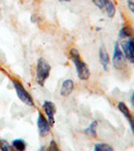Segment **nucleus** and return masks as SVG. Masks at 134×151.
I'll use <instances>...</instances> for the list:
<instances>
[{
  "label": "nucleus",
  "mask_w": 134,
  "mask_h": 151,
  "mask_svg": "<svg viewBox=\"0 0 134 151\" xmlns=\"http://www.w3.org/2000/svg\"><path fill=\"white\" fill-rule=\"evenodd\" d=\"M69 55H70V58L72 60V62L74 63V65H75L78 78H79L81 81H87V80H89L90 76H91V70L89 69V65L82 60L79 50L75 47L70 48Z\"/></svg>",
  "instance_id": "nucleus-1"
},
{
  "label": "nucleus",
  "mask_w": 134,
  "mask_h": 151,
  "mask_svg": "<svg viewBox=\"0 0 134 151\" xmlns=\"http://www.w3.org/2000/svg\"><path fill=\"white\" fill-rule=\"evenodd\" d=\"M50 65L43 58H40L36 63V69H35V82L37 85L43 87L50 75Z\"/></svg>",
  "instance_id": "nucleus-2"
},
{
  "label": "nucleus",
  "mask_w": 134,
  "mask_h": 151,
  "mask_svg": "<svg viewBox=\"0 0 134 151\" xmlns=\"http://www.w3.org/2000/svg\"><path fill=\"white\" fill-rule=\"evenodd\" d=\"M12 85H13V88L15 90V93L17 95L18 99L23 104H25L26 106L29 107L35 106V101H33L31 95L26 91V89L20 82L17 81V80H12Z\"/></svg>",
  "instance_id": "nucleus-3"
},
{
  "label": "nucleus",
  "mask_w": 134,
  "mask_h": 151,
  "mask_svg": "<svg viewBox=\"0 0 134 151\" xmlns=\"http://www.w3.org/2000/svg\"><path fill=\"white\" fill-rule=\"evenodd\" d=\"M112 64L115 70H123L127 68V60L123 55V52L118 42L115 43L113 50V57H112Z\"/></svg>",
  "instance_id": "nucleus-4"
},
{
  "label": "nucleus",
  "mask_w": 134,
  "mask_h": 151,
  "mask_svg": "<svg viewBox=\"0 0 134 151\" xmlns=\"http://www.w3.org/2000/svg\"><path fill=\"white\" fill-rule=\"evenodd\" d=\"M120 47L127 62L134 64V36L122 41L120 43Z\"/></svg>",
  "instance_id": "nucleus-5"
},
{
  "label": "nucleus",
  "mask_w": 134,
  "mask_h": 151,
  "mask_svg": "<svg viewBox=\"0 0 134 151\" xmlns=\"http://www.w3.org/2000/svg\"><path fill=\"white\" fill-rule=\"evenodd\" d=\"M36 126H37L38 134H40V137H47L48 134L50 133V130H52V126H50V124L48 123V119L45 118L40 112L37 114Z\"/></svg>",
  "instance_id": "nucleus-6"
},
{
  "label": "nucleus",
  "mask_w": 134,
  "mask_h": 151,
  "mask_svg": "<svg viewBox=\"0 0 134 151\" xmlns=\"http://www.w3.org/2000/svg\"><path fill=\"white\" fill-rule=\"evenodd\" d=\"M41 108H43V112H45V115H47V119H48V123H50V126L53 127L55 122V113H57V106H55V104L52 101H45L43 103Z\"/></svg>",
  "instance_id": "nucleus-7"
},
{
  "label": "nucleus",
  "mask_w": 134,
  "mask_h": 151,
  "mask_svg": "<svg viewBox=\"0 0 134 151\" xmlns=\"http://www.w3.org/2000/svg\"><path fill=\"white\" fill-rule=\"evenodd\" d=\"M74 89H75L74 81H73V80H71V79L65 80V81L63 82V84H62V87H61V91H60L61 96L67 98V97H69L70 95L73 93Z\"/></svg>",
  "instance_id": "nucleus-8"
},
{
  "label": "nucleus",
  "mask_w": 134,
  "mask_h": 151,
  "mask_svg": "<svg viewBox=\"0 0 134 151\" xmlns=\"http://www.w3.org/2000/svg\"><path fill=\"white\" fill-rule=\"evenodd\" d=\"M99 60H100V64L102 65L103 69L107 70L109 64H110V57H109V53L104 45H101L99 48Z\"/></svg>",
  "instance_id": "nucleus-9"
},
{
  "label": "nucleus",
  "mask_w": 134,
  "mask_h": 151,
  "mask_svg": "<svg viewBox=\"0 0 134 151\" xmlns=\"http://www.w3.org/2000/svg\"><path fill=\"white\" fill-rule=\"evenodd\" d=\"M103 9L105 10L108 17L113 18L116 14V6L112 0H102Z\"/></svg>",
  "instance_id": "nucleus-10"
},
{
  "label": "nucleus",
  "mask_w": 134,
  "mask_h": 151,
  "mask_svg": "<svg viewBox=\"0 0 134 151\" xmlns=\"http://www.w3.org/2000/svg\"><path fill=\"white\" fill-rule=\"evenodd\" d=\"M134 36V29L130 25H124L119 31V38L120 40H127Z\"/></svg>",
  "instance_id": "nucleus-11"
},
{
  "label": "nucleus",
  "mask_w": 134,
  "mask_h": 151,
  "mask_svg": "<svg viewBox=\"0 0 134 151\" xmlns=\"http://www.w3.org/2000/svg\"><path fill=\"white\" fill-rule=\"evenodd\" d=\"M97 126H98V121L95 120L93 122H91V124L85 129L84 133L91 138H96L97 137Z\"/></svg>",
  "instance_id": "nucleus-12"
},
{
  "label": "nucleus",
  "mask_w": 134,
  "mask_h": 151,
  "mask_svg": "<svg viewBox=\"0 0 134 151\" xmlns=\"http://www.w3.org/2000/svg\"><path fill=\"white\" fill-rule=\"evenodd\" d=\"M12 148L14 151H25L26 150V142L23 139H14L11 143Z\"/></svg>",
  "instance_id": "nucleus-13"
},
{
  "label": "nucleus",
  "mask_w": 134,
  "mask_h": 151,
  "mask_svg": "<svg viewBox=\"0 0 134 151\" xmlns=\"http://www.w3.org/2000/svg\"><path fill=\"white\" fill-rule=\"evenodd\" d=\"M117 109L123 114V116L125 117L126 119H128L129 117L132 115V113H131V111L129 110L127 105L125 103H123V102H119V103L117 104Z\"/></svg>",
  "instance_id": "nucleus-14"
},
{
  "label": "nucleus",
  "mask_w": 134,
  "mask_h": 151,
  "mask_svg": "<svg viewBox=\"0 0 134 151\" xmlns=\"http://www.w3.org/2000/svg\"><path fill=\"white\" fill-rule=\"evenodd\" d=\"M94 151H114V148L107 143L99 142L94 146Z\"/></svg>",
  "instance_id": "nucleus-15"
},
{
  "label": "nucleus",
  "mask_w": 134,
  "mask_h": 151,
  "mask_svg": "<svg viewBox=\"0 0 134 151\" xmlns=\"http://www.w3.org/2000/svg\"><path fill=\"white\" fill-rule=\"evenodd\" d=\"M0 150L1 151H14L12 146L4 139H0Z\"/></svg>",
  "instance_id": "nucleus-16"
},
{
  "label": "nucleus",
  "mask_w": 134,
  "mask_h": 151,
  "mask_svg": "<svg viewBox=\"0 0 134 151\" xmlns=\"http://www.w3.org/2000/svg\"><path fill=\"white\" fill-rule=\"evenodd\" d=\"M48 150H50V151H62V150H61V148L58 147V143L55 142L53 139L50 140V144H48Z\"/></svg>",
  "instance_id": "nucleus-17"
},
{
  "label": "nucleus",
  "mask_w": 134,
  "mask_h": 151,
  "mask_svg": "<svg viewBox=\"0 0 134 151\" xmlns=\"http://www.w3.org/2000/svg\"><path fill=\"white\" fill-rule=\"evenodd\" d=\"M127 120H128V122H129V125H130L131 131H132V133L134 134V115H133V114L130 117H129Z\"/></svg>",
  "instance_id": "nucleus-18"
},
{
  "label": "nucleus",
  "mask_w": 134,
  "mask_h": 151,
  "mask_svg": "<svg viewBox=\"0 0 134 151\" xmlns=\"http://www.w3.org/2000/svg\"><path fill=\"white\" fill-rule=\"evenodd\" d=\"M127 6L131 12H134V0H127Z\"/></svg>",
  "instance_id": "nucleus-19"
},
{
  "label": "nucleus",
  "mask_w": 134,
  "mask_h": 151,
  "mask_svg": "<svg viewBox=\"0 0 134 151\" xmlns=\"http://www.w3.org/2000/svg\"><path fill=\"white\" fill-rule=\"evenodd\" d=\"M93 3L98 7L99 9H103V4H102V0H92Z\"/></svg>",
  "instance_id": "nucleus-20"
},
{
  "label": "nucleus",
  "mask_w": 134,
  "mask_h": 151,
  "mask_svg": "<svg viewBox=\"0 0 134 151\" xmlns=\"http://www.w3.org/2000/svg\"><path fill=\"white\" fill-rule=\"evenodd\" d=\"M130 103H131V106L134 108V91L132 92V94H131V96H130Z\"/></svg>",
  "instance_id": "nucleus-21"
},
{
  "label": "nucleus",
  "mask_w": 134,
  "mask_h": 151,
  "mask_svg": "<svg viewBox=\"0 0 134 151\" xmlns=\"http://www.w3.org/2000/svg\"><path fill=\"white\" fill-rule=\"evenodd\" d=\"M38 151H50V150H48V148L47 146H41L40 149H38Z\"/></svg>",
  "instance_id": "nucleus-22"
},
{
  "label": "nucleus",
  "mask_w": 134,
  "mask_h": 151,
  "mask_svg": "<svg viewBox=\"0 0 134 151\" xmlns=\"http://www.w3.org/2000/svg\"><path fill=\"white\" fill-rule=\"evenodd\" d=\"M60 2H70L71 0H58Z\"/></svg>",
  "instance_id": "nucleus-23"
}]
</instances>
